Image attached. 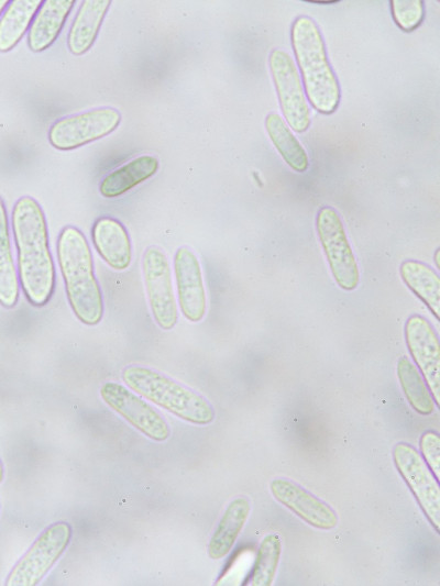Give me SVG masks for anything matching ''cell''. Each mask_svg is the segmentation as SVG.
Returning <instances> with one entry per match:
<instances>
[{"label": "cell", "mask_w": 440, "mask_h": 586, "mask_svg": "<svg viewBox=\"0 0 440 586\" xmlns=\"http://www.w3.org/2000/svg\"><path fill=\"white\" fill-rule=\"evenodd\" d=\"M18 298L19 277L12 257L7 210L0 198V305L13 308Z\"/></svg>", "instance_id": "cell-23"}, {"label": "cell", "mask_w": 440, "mask_h": 586, "mask_svg": "<svg viewBox=\"0 0 440 586\" xmlns=\"http://www.w3.org/2000/svg\"><path fill=\"white\" fill-rule=\"evenodd\" d=\"M142 272L154 321L161 329L172 330L178 313L169 262L162 248L152 245L144 251Z\"/></svg>", "instance_id": "cell-9"}, {"label": "cell", "mask_w": 440, "mask_h": 586, "mask_svg": "<svg viewBox=\"0 0 440 586\" xmlns=\"http://www.w3.org/2000/svg\"><path fill=\"white\" fill-rule=\"evenodd\" d=\"M41 0H13L0 18V52L11 51L24 36L40 9Z\"/></svg>", "instance_id": "cell-21"}, {"label": "cell", "mask_w": 440, "mask_h": 586, "mask_svg": "<svg viewBox=\"0 0 440 586\" xmlns=\"http://www.w3.org/2000/svg\"><path fill=\"white\" fill-rule=\"evenodd\" d=\"M8 4H9L8 0H0V14L7 8Z\"/></svg>", "instance_id": "cell-29"}, {"label": "cell", "mask_w": 440, "mask_h": 586, "mask_svg": "<svg viewBox=\"0 0 440 586\" xmlns=\"http://www.w3.org/2000/svg\"><path fill=\"white\" fill-rule=\"evenodd\" d=\"M396 372L402 390L410 407L421 416L431 414L436 403L417 366L404 355L397 362Z\"/></svg>", "instance_id": "cell-24"}, {"label": "cell", "mask_w": 440, "mask_h": 586, "mask_svg": "<svg viewBox=\"0 0 440 586\" xmlns=\"http://www.w3.org/2000/svg\"><path fill=\"white\" fill-rule=\"evenodd\" d=\"M265 128L286 164L297 173L306 172L309 167L308 155L285 120L279 114L271 112L265 118Z\"/></svg>", "instance_id": "cell-22"}, {"label": "cell", "mask_w": 440, "mask_h": 586, "mask_svg": "<svg viewBox=\"0 0 440 586\" xmlns=\"http://www.w3.org/2000/svg\"><path fill=\"white\" fill-rule=\"evenodd\" d=\"M121 122V113L111 107L91 109L55 121L48 130L51 145L70 151L102 139Z\"/></svg>", "instance_id": "cell-8"}, {"label": "cell", "mask_w": 440, "mask_h": 586, "mask_svg": "<svg viewBox=\"0 0 440 586\" xmlns=\"http://www.w3.org/2000/svg\"><path fill=\"white\" fill-rule=\"evenodd\" d=\"M250 511V501L244 496L229 502L208 544V555L212 560H220L229 554L249 519Z\"/></svg>", "instance_id": "cell-18"}, {"label": "cell", "mask_w": 440, "mask_h": 586, "mask_svg": "<svg viewBox=\"0 0 440 586\" xmlns=\"http://www.w3.org/2000/svg\"><path fill=\"white\" fill-rule=\"evenodd\" d=\"M70 538L72 527L65 521L47 527L14 565L6 585H37L64 553Z\"/></svg>", "instance_id": "cell-6"}, {"label": "cell", "mask_w": 440, "mask_h": 586, "mask_svg": "<svg viewBox=\"0 0 440 586\" xmlns=\"http://www.w3.org/2000/svg\"><path fill=\"white\" fill-rule=\"evenodd\" d=\"M174 274L183 316L190 322L201 321L207 311V296L199 259L189 247L176 251Z\"/></svg>", "instance_id": "cell-14"}, {"label": "cell", "mask_w": 440, "mask_h": 586, "mask_svg": "<svg viewBox=\"0 0 440 586\" xmlns=\"http://www.w3.org/2000/svg\"><path fill=\"white\" fill-rule=\"evenodd\" d=\"M391 10L395 23L406 32L417 29L424 19V2L420 0H392Z\"/></svg>", "instance_id": "cell-26"}, {"label": "cell", "mask_w": 440, "mask_h": 586, "mask_svg": "<svg viewBox=\"0 0 440 586\" xmlns=\"http://www.w3.org/2000/svg\"><path fill=\"white\" fill-rule=\"evenodd\" d=\"M268 62L283 115L295 132L302 133L310 125V112L297 67L280 48L271 52Z\"/></svg>", "instance_id": "cell-10"}, {"label": "cell", "mask_w": 440, "mask_h": 586, "mask_svg": "<svg viewBox=\"0 0 440 586\" xmlns=\"http://www.w3.org/2000/svg\"><path fill=\"white\" fill-rule=\"evenodd\" d=\"M57 259L74 314L84 324H98L103 316L102 294L95 276L90 246L76 226L66 225L61 230Z\"/></svg>", "instance_id": "cell-2"}, {"label": "cell", "mask_w": 440, "mask_h": 586, "mask_svg": "<svg viewBox=\"0 0 440 586\" xmlns=\"http://www.w3.org/2000/svg\"><path fill=\"white\" fill-rule=\"evenodd\" d=\"M439 254H440V248L438 247L435 252V262H436V266L438 268H440V263H439Z\"/></svg>", "instance_id": "cell-28"}, {"label": "cell", "mask_w": 440, "mask_h": 586, "mask_svg": "<svg viewBox=\"0 0 440 586\" xmlns=\"http://www.w3.org/2000/svg\"><path fill=\"white\" fill-rule=\"evenodd\" d=\"M399 275L406 287L440 320V277L428 264L417 259L400 263Z\"/></svg>", "instance_id": "cell-19"}, {"label": "cell", "mask_w": 440, "mask_h": 586, "mask_svg": "<svg viewBox=\"0 0 440 586\" xmlns=\"http://www.w3.org/2000/svg\"><path fill=\"white\" fill-rule=\"evenodd\" d=\"M91 239L100 257L116 270L127 269L132 261V246L124 225L111 217H101L94 223Z\"/></svg>", "instance_id": "cell-15"}, {"label": "cell", "mask_w": 440, "mask_h": 586, "mask_svg": "<svg viewBox=\"0 0 440 586\" xmlns=\"http://www.w3.org/2000/svg\"><path fill=\"white\" fill-rule=\"evenodd\" d=\"M420 455L437 479L440 475V438L433 430L425 431L419 439Z\"/></svg>", "instance_id": "cell-27"}, {"label": "cell", "mask_w": 440, "mask_h": 586, "mask_svg": "<svg viewBox=\"0 0 440 586\" xmlns=\"http://www.w3.org/2000/svg\"><path fill=\"white\" fill-rule=\"evenodd\" d=\"M110 5V0L81 2L67 35V47L73 55H84L92 47Z\"/></svg>", "instance_id": "cell-17"}, {"label": "cell", "mask_w": 440, "mask_h": 586, "mask_svg": "<svg viewBox=\"0 0 440 586\" xmlns=\"http://www.w3.org/2000/svg\"><path fill=\"white\" fill-rule=\"evenodd\" d=\"M282 555V540L278 534L265 535L257 548L255 564L251 574L250 585L271 586Z\"/></svg>", "instance_id": "cell-25"}, {"label": "cell", "mask_w": 440, "mask_h": 586, "mask_svg": "<svg viewBox=\"0 0 440 586\" xmlns=\"http://www.w3.org/2000/svg\"><path fill=\"white\" fill-rule=\"evenodd\" d=\"M11 223L22 290L31 305L42 307L53 295L56 273L46 219L40 203L30 196L18 199Z\"/></svg>", "instance_id": "cell-1"}, {"label": "cell", "mask_w": 440, "mask_h": 586, "mask_svg": "<svg viewBox=\"0 0 440 586\" xmlns=\"http://www.w3.org/2000/svg\"><path fill=\"white\" fill-rule=\"evenodd\" d=\"M290 41L310 104L321 114L333 113L341 91L317 23L310 16H297L292 24Z\"/></svg>", "instance_id": "cell-3"}, {"label": "cell", "mask_w": 440, "mask_h": 586, "mask_svg": "<svg viewBox=\"0 0 440 586\" xmlns=\"http://www.w3.org/2000/svg\"><path fill=\"white\" fill-rule=\"evenodd\" d=\"M74 4V0H45L42 2L28 33V45L32 52H43L53 45Z\"/></svg>", "instance_id": "cell-16"}, {"label": "cell", "mask_w": 440, "mask_h": 586, "mask_svg": "<svg viewBox=\"0 0 440 586\" xmlns=\"http://www.w3.org/2000/svg\"><path fill=\"white\" fill-rule=\"evenodd\" d=\"M2 478H3V469H2V464L0 462V483H1Z\"/></svg>", "instance_id": "cell-31"}, {"label": "cell", "mask_w": 440, "mask_h": 586, "mask_svg": "<svg viewBox=\"0 0 440 586\" xmlns=\"http://www.w3.org/2000/svg\"><path fill=\"white\" fill-rule=\"evenodd\" d=\"M405 342L415 365L424 377L436 407H440V343L430 321L410 314L404 325Z\"/></svg>", "instance_id": "cell-12"}, {"label": "cell", "mask_w": 440, "mask_h": 586, "mask_svg": "<svg viewBox=\"0 0 440 586\" xmlns=\"http://www.w3.org/2000/svg\"><path fill=\"white\" fill-rule=\"evenodd\" d=\"M316 230L336 284L345 291L356 289L360 270L339 212L330 206L321 207Z\"/></svg>", "instance_id": "cell-5"}, {"label": "cell", "mask_w": 440, "mask_h": 586, "mask_svg": "<svg viewBox=\"0 0 440 586\" xmlns=\"http://www.w3.org/2000/svg\"><path fill=\"white\" fill-rule=\"evenodd\" d=\"M99 392L107 406L145 436L158 442L169 436L168 423L162 414L123 385L106 382Z\"/></svg>", "instance_id": "cell-11"}, {"label": "cell", "mask_w": 440, "mask_h": 586, "mask_svg": "<svg viewBox=\"0 0 440 586\" xmlns=\"http://www.w3.org/2000/svg\"><path fill=\"white\" fill-rule=\"evenodd\" d=\"M158 166L155 156H138L107 174L100 181L99 192L105 198H118L155 175Z\"/></svg>", "instance_id": "cell-20"}, {"label": "cell", "mask_w": 440, "mask_h": 586, "mask_svg": "<svg viewBox=\"0 0 440 586\" xmlns=\"http://www.w3.org/2000/svg\"><path fill=\"white\" fill-rule=\"evenodd\" d=\"M122 379L131 390L184 421L206 425L215 419V409L204 396L161 372L129 365Z\"/></svg>", "instance_id": "cell-4"}, {"label": "cell", "mask_w": 440, "mask_h": 586, "mask_svg": "<svg viewBox=\"0 0 440 586\" xmlns=\"http://www.w3.org/2000/svg\"><path fill=\"white\" fill-rule=\"evenodd\" d=\"M392 456L397 472L416 498L425 517L439 532L440 487L438 479L411 444L397 442L393 447Z\"/></svg>", "instance_id": "cell-7"}, {"label": "cell", "mask_w": 440, "mask_h": 586, "mask_svg": "<svg viewBox=\"0 0 440 586\" xmlns=\"http://www.w3.org/2000/svg\"><path fill=\"white\" fill-rule=\"evenodd\" d=\"M273 497L304 522L320 530H331L338 524L336 511L323 500L296 484L277 477L270 483Z\"/></svg>", "instance_id": "cell-13"}, {"label": "cell", "mask_w": 440, "mask_h": 586, "mask_svg": "<svg viewBox=\"0 0 440 586\" xmlns=\"http://www.w3.org/2000/svg\"><path fill=\"white\" fill-rule=\"evenodd\" d=\"M307 2H309V3H319V4H329V3H337L338 1H326L324 2V1H311V0H309Z\"/></svg>", "instance_id": "cell-30"}]
</instances>
